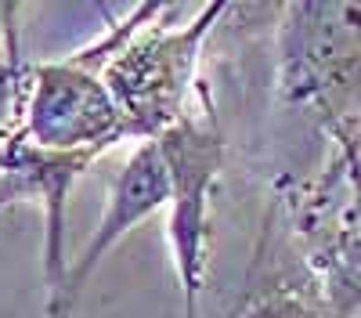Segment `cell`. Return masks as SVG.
<instances>
[{"label":"cell","mask_w":361,"mask_h":318,"mask_svg":"<svg viewBox=\"0 0 361 318\" xmlns=\"http://www.w3.org/2000/svg\"><path fill=\"white\" fill-rule=\"evenodd\" d=\"M322 170L340 178L354 195H361V130L347 141H336L333 149H329V159L322 163Z\"/></svg>","instance_id":"9"},{"label":"cell","mask_w":361,"mask_h":318,"mask_svg":"<svg viewBox=\"0 0 361 318\" xmlns=\"http://www.w3.org/2000/svg\"><path fill=\"white\" fill-rule=\"evenodd\" d=\"M231 4H202L192 18L166 25L170 4H137L127 11V29L102 62V80L127 123L134 145L156 141L192 112L202 80L199 62L209 33Z\"/></svg>","instance_id":"1"},{"label":"cell","mask_w":361,"mask_h":318,"mask_svg":"<svg viewBox=\"0 0 361 318\" xmlns=\"http://www.w3.org/2000/svg\"><path fill=\"white\" fill-rule=\"evenodd\" d=\"M25 69L29 62L22 58V40L8 51L0 62V145H4L18 123H22V94H25Z\"/></svg>","instance_id":"8"},{"label":"cell","mask_w":361,"mask_h":318,"mask_svg":"<svg viewBox=\"0 0 361 318\" xmlns=\"http://www.w3.org/2000/svg\"><path fill=\"white\" fill-rule=\"evenodd\" d=\"M22 137L54 156H80L98 163L116 145H127V123L119 116L102 69L73 51L69 58L37 62L25 69Z\"/></svg>","instance_id":"4"},{"label":"cell","mask_w":361,"mask_h":318,"mask_svg":"<svg viewBox=\"0 0 361 318\" xmlns=\"http://www.w3.org/2000/svg\"><path fill=\"white\" fill-rule=\"evenodd\" d=\"M166 199H170V178H166V163L159 156V145L156 141L134 145L127 163L119 166L116 181L109 185V202H105V214H102L98 228L90 231V239L76 253V260H69L66 289H62V297H58V304L47 311V318H73L83 289H87L90 275L102 268V260L123 243L141 221L166 210Z\"/></svg>","instance_id":"6"},{"label":"cell","mask_w":361,"mask_h":318,"mask_svg":"<svg viewBox=\"0 0 361 318\" xmlns=\"http://www.w3.org/2000/svg\"><path fill=\"white\" fill-rule=\"evenodd\" d=\"M18 4H0V62L18 44Z\"/></svg>","instance_id":"10"},{"label":"cell","mask_w":361,"mask_h":318,"mask_svg":"<svg viewBox=\"0 0 361 318\" xmlns=\"http://www.w3.org/2000/svg\"><path fill=\"white\" fill-rule=\"evenodd\" d=\"M257 264L264 271L250 282L246 297L228 318H340L300 257H293V268H286L275 260L267 264V257L257 250Z\"/></svg>","instance_id":"7"},{"label":"cell","mask_w":361,"mask_h":318,"mask_svg":"<svg viewBox=\"0 0 361 318\" xmlns=\"http://www.w3.org/2000/svg\"><path fill=\"white\" fill-rule=\"evenodd\" d=\"M166 163L170 199H166V239L170 260L180 286L185 318H199V297L209 271V239H214V195L224 178L228 141L217 123V109L202 87L199 112H188L177 127L156 137Z\"/></svg>","instance_id":"3"},{"label":"cell","mask_w":361,"mask_h":318,"mask_svg":"<svg viewBox=\"0 0 361 318\" xmlns=\"http://www.w3.org/2000/svg\"><path fill=\"white\" fill-rule=\"evenodd\" d=\"M279 207L286 236L329 307L340 318H361V195L314 170V178L282 188Z\"/></svg>","instance_id":"5"},{"label":"cell","mask_w":361,"mask_h":318,"mask_svg":"<svg viewBox=\"0 0 361 318\" xmlns=\"http://www.w3.org/2000/svg\"><path fill=\"white\" fill-rule=\"evenodd\" d=\"M275 94L325 130H361V0H293L275 25Z\"/></svg>","instance_id":"2"}]
</instances>
